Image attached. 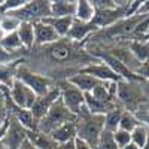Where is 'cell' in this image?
Instances as JSON below:
<instances>
[{
    "label": "cell",
    "mask_w": 149,
    "mask_h": 149,
    "mask_svg": "<svg viewBox=\"0 0 149 149\" xmlns=\"http://www.w3.org/2000/svg\"><path fill=\"white\" fill-rule=\"evenodd\" d=\"M43 22H46L48 26H51L55 33L58 34V37H66L70 27H72V22H73V18L70 17H61V18H55V17H49V18H45L42 19Z\"/></svg>",
    "instance_id": "17"
},
{
    "label": "cell",
    "mask_w": 149,
    "mask_h": 149,
    "mask_svg": "<svg viewBox=\"0 0 149 149\" xmlns=\"http://www.w3.org/2000/svg\"><path fill=\"white\" fill-rule=\"evenodd\" d=\"M142 42H149V31L145 34V36H142V39H140Z\"/></svg>",
    "instance_id": "35"
},
{
    "label": "cell",
    "mask_w": 149,
    "mask_h": 149,
    "mask_svg": "<svg viewBox=\"0 0 149 149\" xmlns=\"http://www.w3.org/2000/svg\"><path fill=\"white\" fill-rule=\"evenodd\" d=\"M33 30H34V46L51 45L60 39L55 30L43 21L33 22Z\"/></svg>",
    "instance_id": "12"
},
{
    "label": "cell",
    "mask_w": 149,
    "mask_h": 149,
    "mask_svg": "<svg viewBox=\"0 0 149 149\" xmlns=\"http://www.w3.org/2000/svg\"><path fill=\"white\" fill-rule=\"evenodd\" d=\"M76 121V119H74ZM74 121H69L63 125H60L58 128H55L51 134L52 140L60 145V143H66V142H70V140H74L78 137V130H76V122Z\"/></svg>",
    "instance_id": "14"
},
{
    "label": "cell",
    "mask_w": 149,
    "mask_h": 149,
    "mask_svg": "<svg viewBox=\"0 0 149 149\" xmlns=\"http://www.w3.org/2000/svg\"><path fill=\"white\" fill-rule=\"evenodd\" d=\"M76 73H85V74H90V76H94L95 79L102 81V82H119L122 81L116 73L112 72L104 63L102 61H95V63L91 64H86L84 66L81 70H78Z\"/></svg>",
    "instance_id": "10"
},
{
    "label": "cell",
    "mask_w": 149,
    "mask_h": 149,
    "mask_svg": "<svg viewBox=\"0 0 149 149\" xmlns=\"http://www.w3.org/2000/svg\"><path fill=\"white\" fill-rule=\"evenodd\" d=\"M74 122H76L78 139L86 142L93 149H97L100 134L104 130V115H94L84 106Z\"/></svg>",
    "instance_id": "1"
},
{
    "label": "cell",
    "mask_w": 149,
    "mask_h": 149,
    "mask_svg": "<svg viewBox=\"0 0 149 149\" xmlns=\"http://www.w3.org/2000/svg\"><path fill=\"white\" fill-rule=\"evenodd\" d=\"M130 52L134 55V58L139 61L140 64L148 63L149 61V45L142 40H131L128 43Z\"/></svg>",
    "instance_id": "21"
},
{
    "label": "cell",
    "mask_w": 149,
    "mask_h": 149,
    "mask_svg": "<svg viewBox=\"0 0 149 149\" xmlns=\"http://www.w3.org/2000/svg\"><path fill=\"white\" fill-rule=\"evenodd\" d=\"M146 82V81H142ZM116 100L121 103L124 110L131 112L136 115V112L140 110L142 103L146 102V97L143 95V90L140 86V82H127L119 81L116 88Z\"/></svg>",
    "instance_id": "2"
},
{
    "label": "cell",
    "mask_w": 149,
    "mask_h": 149,
    "mask_svg": "<svg viewBox=\"0 0 149 149\" xmlns=\"http://www.w3.org/2000/svg\"><path fill=\"white\" fill-rule=\"evenodd\" d=\"M98 27H95L93 22H82L79 19H74L73 18V22H72V27L67 33V39L73 40V42H79V43H84L90 36H93L94 33H97Z\"/></svg>",
    "instance_id": "11"
},
{
    "label": "cell",
    "mask_w": 149,
    "mask_h": 149,
    "mask_svg": "<svg viewBox=\"0 0 149 149\" xmlns=\"http://www.w3.org/2000/svg\"><path fill=\"white\" fill-rule=\"evenodd\" d=\"M113 140H115V143L118 145L119 149H124L128 143H131V134L128 131H124V130H119L118 128L113 133Z\"/></svg>",
    "instance_id": "29"
},
{
    "label": "cell",
    "mask_w": 149,
    "mask_h": 149,
    "mask_svg": "<svg viewBox=\"0 0 149 149\" xmlns=\"http://www.w3.org/2000/svg\"><path fill=\"white\" fill-rule=\"evenodd\" d=\"M9 121H10V118L8 116L6 121H5L3 124H0V142H2L3 137L6 136V131H8V128H9Z\"/></svg>",
    "instance_id": "31"
},
{
    "label": "cell",
    "mask_w": 149,
    "mask_h": 149,
    "mask_svg": "<svg viewBox=\"0 0 149 149\" xmlns=\"http://www.w3.org/2000/svg\"><path fill=\"white\" fill-rule=\"evenodd\" d=\"M66 81L72 84L73 86H76L82 93H91L94 88H97L98 85L103 84L102 81H98L94 76H90V74H85V73H74L72 76H69Z\"/></svg>",
    "instance_id": "13"
},
{
    "label": "cell",
    "mask_w": 149,
    "mask_h": 149,
    "mask_svg": "<svg viewBox=\"0 0 149 149\" xmlns=\"http://www.w3.org/2000/svg\"><path fill=\"white\" fill-rule=\"evenodd\" d=\"M136 15H149V0L142 2V5L137 9V14H136Z\"/></svg>",
    "instance_id": "30"
},
{
    "label": "cell",
    "mask_w": 149,
    "mask_h": 149,
    "mask_svg": "<svg viewBox=\"0 0 149 149\" xmlns=\"http://www.w3.org/2000/svg\"><path fill=\"white\" fill-rule=\"evenodd\" d=\"M27 3V0H6V2L0 3V15H6L9 12L18 10Z\"/></svg>",
    "instance_id": "28"
},
{
    "label": "cell",
    "mask_w": 149,
    "mask_h": 149,
    "mask_svg": "<svg viewBox=\"0 0 149 149\" xmlns=\"http://www.w3.org/2000/svg\"><path fill=\"white\" fill-rule=\"evenodd\" d=\"M9 97L14 104H17L18 107H22V109H31L33 103L36 102V94L29 88V86H26L21 81L15 79L14 82H12L10 88H9Z\"/></svg>",
    "instance_id": "7"
},
{
    "label": "cell",
    "mask_w": 149,
    "mask_h": 149,
    "mask_svg": "<svg viewBox=\"0 0 149 149\" xmlns=\"http://www.w3.org/2000/svg\"><path fill=\"white\" fill-rule=\"evenodd\" d=\"M10 121H9V128L6 131V136L3 137V145L6 146V149H19L22 142L27 139V130L24 128L21 124L9 115Z\"/></svg>",
    "instance_id": "9"
},
{
    "label": "cell",
    "mask_w": 149,
    "mask_h": 149,
    "mask_svg": "<svg viewBox=\"0 0 149 149\" xmlns=\"http://www.w3.org/2000/svg\"><path fill=\"white\" fill-rule=\"evenodd\" d=\"M8 15H12L19 22H37L45 18L51 17V2L49 0H33L27 2L18 10L9 12Z\"/></svg>",
    "instance_id": "5"
},
{
    "label": "cell",
    "mask_w": 149,
    "mask_h": 149,
    "mask_svg": "<svg viewBox=\"0 0 149 149\" xmlns=\"http://www.w3.org/2000/svg\"><path fill=\"white\" fill-rule=\"evenodd\" d=\"M0 48H2L5 52H9V54L15 52V51H19V49H24L17 31H12V33L5 34V37L0 40ZM24 51H26V49H24Z\"/></svg>",
    "instance_id": "23"
},
{
    "label": "cell",
    "mask_w": 149,
    "mask_h": 149,
    "mask_svg": "<svg viewBox=\"0 0 149 149\" xmlns=\"http://www.w3.org/2000/svg\"><path fill=\"white\" fill-rule=\"evenodd\" d=\"M0 149H6V146L3 145V142H0Z\"/></svg>",
    "instance_id": "37"
},
{
    "label": "cell",
    "mask_w": 149,
    "mask_h": 149,
    "mask_svg": "<svg viewBox=\"0 0 149 149\" xmlns=\"http://www.w3.org/2000/svg\"><path fill=\"white\" fill-rule=\"evenodd\" d=\"M74 14H76V2H69V0H55V2H51V17L74 18Z\"/></svg>",
    "instance_id": "16"
},
{
    "label": "cell",
    "mask_w": 149,
    "mask_h": 149,
    "mask_svg": "<svg viewBox=\"0 0 149 149\" xmlns=\"http://www.w3.org/2000/svg\"><path fill=\"white\" fill-rule=\"evenodd\" d=\"M146 43H148V45H149V42H146Z\"/></svg>",
    "instance_id": "38"
},
{
    "label": "cell",
    "mask_w": 149,
    "mask_h": 149,
    "mask_svg": "<svg viewBox=\"0 0 149 149\" xmlns=\"http://www.w3.org/2000/svg\"><path fill=\"white\" fill-rule=\"evenodd\" d=\"M137 125H140V121L137 119V116H136L134 113H131V112L124 110L122 116H121V121H119V130L131 133Z\"/></svg>",
    "instance_id": "25"
},
{
    "label": "cell",
    "mask_w": 149,
    "mask_h": 149,
    "mask_svg": "<svg viewBox=\"0 0 149 149\" xmlns=\"http://www.w3.org/2000/svg\"><path fill=\"white\" fill-rule=\"evenodd\" d=\"M74 119H76V116L64 106L61 98H58L52 104V107L48 110V113L37 122L36 130L40 133H45V134H51L60 125H63V124H66L69 121H74Z\"/></svg>",
    "instance_id": "4"
},
{
    "label": "cell",
    "mask_w": 149,
    "mask_h": 149,
    "mask_svg": "<svg viewBox=\"0 0 149 149\" xmlns=\"http://www.w3.org/2000/svg\"><path fill=\"white\" fill-rule=\"evenodd\" d=\"M57 149H76L74 140H70V142H66V143H60V145H57Z\"/></svg>",
    "instance_id": "33"
},
{
    "label": "cell",
    "mask_w": 149,
    "mask_h": 149,
    "mask_svg": "<svg viewBox=\"0 0 149 149\" xmlns=\"http://www.w3.org/2000/svg\"><path fill=\"white\" fill-rule=\"evenodd\" d=\"M27 140L37 149H57V143L52 140L51 136L37 130H27Z\"/></svg>",
    "instance_id": "15"
},
{
    "label": "cell",
    "mask_w": 149,
    "mask_h": 149,
    "mask_svg": "<svg viewBox=\"0 0 149 149\" xmlns=\"http://www.w3.org/2000/svg\"><path fill=\"white\" fill-rule=\"evenodd\" d=\"M122 112H124L122 106H115L113 109L109 110L104 115V130L106 131L115 133L119 128V121H121V116H122Z\"/></svg>",
    "instance_id": "22"
},
{
    "label": "cell",
    "mask_w": 149,
    "mask_h": 149,
    "mask_svg": "<svg viewBox=\"0 0 149 149\" xmlns=\"http://www.w3.org/2000/svg\"><path fill=\"white\" fill-rule=\"evenodd\" d=\"M18 37L22 43V48L26 51H31L34 48V30H33V24L31 22H21L19 27L17 30Z\"/></svg>",
    "instance_id": "18"
},
{
    "label": "cell",
    "mask_w": 149,
    "mask_h": 149,
    "mask_svg": "<svg viewBox=\"0 0 149 149\" xmlns=\"http://www.w3.org/2000/svg\"><path fill=\"white\" fill-rule=\"evenodd\" d=\"M131 143H134L137 148H143L148 142V137H149V130L148 127L145 125V124H140V125H137L131 133Z\"/></svg>",
    "instance_id": "24"
},
{
    "label": "cell",
    "mask_w": 149,
    "mask_h": 149,
    "mask_svg": "<svg viewBox=\"0 0 149 149\" xmlns=\"http://www.w3.org/2000/svg\"><path fill=\"white\" fill-rule=\"evenodd\" d=\"M142 149H149V137H148V142H146V145H145Z\"/></svg>",
    "instance_id": "36"
},
{
    "label": "cell",
    "mask_w": 149,
    "mask_h": 149,
    "mask_svg": "<svg viewBox=\"0 0 149 149\" xmlns=\"http://www.w3.org/2000/svg\"><path fill=\"white\" fill-rule=\"evenodd\" d=\"M74 146H76V149H93L86 142H84V140H81V139H74Z\"/></svg>",
    "instance_id": "32"
},
{
    "label": "cell",
    "mask_w": 149,
    "mask_h": 149,
    "mask_svg": "<svg viewBox=\"0 0 149 149\" xmlns=\"http://www.w3.org/2000/svg\"><path fill=\"white\" fill-rule=\"evenodd\" d=\"M124 149H140V148H137L134 143H128V145H127L125 148H124Z\"/></svg>",
    "instance_id": "34"
},
{
    "label": "cell",
    "mask_w": 149,
    "mask_h": 149,
    "mask_svg": "<svg viewBox=\"0 0 149 149\" xmlns=\"http://www.w3.org/2000/svg\"><path fill=\"white\" fill-rule=\"evenodd\" d=\"M58 98H60V88H58V85H55L46 95L37 97L36 102H34L33 106H31V109H30L34 121L39 122V121L48 113V110L52 107V104L58 100Z\"/></svg>",
    "instance_id": "8"
},
{
    "label": "cell",
    "mask_w": 149,
    "mask_h": 149,
    "mask_svg": "<svg viewBox=\"0 0 149 149\" xmlns=\"http://www.w3.org/2000/svg\"><path fill=\"white\" fill-rule=\"evenodd\" d=\"M94 5L90 0H79L76 2V14H74V19H79L82 22H91L94 17Z\"/></svg>",
    "instance_id": "20"
},
{
    "label": "cell",
    "mask_w": 149,
    "mask_h": 149,
    "mask_svg": "<svg viewBox=\"0 0 149 149\" xmlns=\"http://www.w3.org/2000/svg\"><path fill=\"white\" fill-rule=\"evenodd\" d=\"M97 149H119L113 140V133L103 130V133L100 134V139H98V143H97Z\"/></svg>",
    "instance_id": "27"
},
{
    "label": "cell",
    "mask_w": 149,
    "mask_h": 149,
    "mask_svg": "<svg viewBox=\"0 0 149 149\" xmlns=\"http://www.w3.org/2000/svg\"><path fill=\"white\" fill-rule=\"evenodd\" d=\"M60 88V98L64 103V106L72 112L74 116L79 115L81 109L84 107V93L78 90L76 86H73L67 81H63L58 84Z\"/></svg>",
    "instance_id": "6"
},
{
    "label": "cell",
    "mask_w": 149,
    "mask_h": 149,
    "mask_svg": "<svg viewBox=\"0 0 149 149\" xmlns=\"http://www.w3.org/2000/svg\"><path fill=\"white\" fill-rule=\"evenodd\" d=\"M15 79L21 81L26 86H29V88L36 94V97H43V95H46V94L55 86V85H54V81L49 78V76L34 72L33 69H30V67L26 66V64L18 66Z\"/></svg>",
    "instance_id": "3"
},
{
    "label": "cell",
    "mask_w": 149,
    "mask_h": 149,
    "mask_svg": "<svg viewBox=\"0 0 149 149\" xmlns=\"http://www.w3.org/2000/svg\"><path fill=\"white\" fill-rule=\"evenodd\" d=\"M19 21L17 18H14L12 15H0V29L3 30L5 34L8 33H12V31H17L18 27H19Z\"/></svg>",
    "instance_id": "26"
},
{
    "label": "cell",
    "mask_w": 149,
    "mask_h": 149,
    "mask_svg": "<svg viewBox=\"0 0 149 149\" xmlns=\"http://www.w3.org/2000/svg\"><path fill=\"white\" fill-rule=\"evenodd\" d=\"M18 66H19V61H10V63L0 64V85H5L8 88H10L12 82L15 81Z\"/></svg>",
    "instance_id": "19"
}]
</instances>
